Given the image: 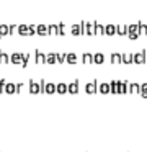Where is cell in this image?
I'll return each instance as SVG.
<instances>
[{
  "label": "cell",
  "instance_id": "obj_1",
  "mask_svg": "<svg viewBox=\"0 0 147 152\" xmlns=\"http://www.w3.org/2000/svg\"><path fill=\"white\" fill-rule=\"evenodd\" d=\"M85 92L88 95H95L98 92V83H97V80H93V82H88L85 85Z\"/></svg>",
  "mask_w": 147,
  "mask_h": 152
},
{
  "label": "cell",
  "instance_id": "obj_2",
  "mask_svg": "<svg viewBox=\"0 0 147 152\" xmlns=\"http://www.w3.org/2000/svg\"><path fill=\"white\" fill-rule=\"evenodd\" d=\"M28 88H29V93H31V95H38V93H41L39 82H34V80H29V85H28Z\"/></svg>",
  "mask_w": 147,
  "mask_h": 152
},
{
  "label": "cell",
  "instance_id": "obj_3",
  "mask_svg": "<svg viewBox=\"0 0 147 152\" xmlns=\"http://www.w3.org/2000/svg\"><path fill=\"white\" fill-rule=\"evenodd\" d=\"M10 62L12 64H23V54H20V53H15V54H12L10 56Z\"/></svg>",
  "mask_w": 147,
  "mask_h": 152
},
{
  "label": "cell",
  "instance_id": "obj_4",
  "mask_svg": "<svg viewBox=\"0 0 147 152\" xmlns=\"http://www.w3.org/2000/svg\"><path fill=\"white\" fill-rule=\"evenodd\" d=\"M132 57H134L136 64H144V62H146V51H141V53H137V54H132Z\"/></svg>",
  "mask_w": 147,
  "mask_h": 152
},
{
  "label": "cell",
  "instance_id": "obj_5",
  "mask_svg": "<svg viewBox=\"0 0 147 152\" xmlns=\"http://www.w3.org/2000/svg\"><path fill=\"white\" fill-rule=\"evenodd\" d=\"M56 92H57L59 95H64V93H67V92H69V85H65L64 82L57 83V85H56Z\"/></svg>",
  "mask_w": 147,
  "mask_h": 152
},
{
  "label": "cell",
  "instance_id": "obj_6",
  "mask_svg": "<svg viewBox=\"0 0 147 152\" xmlns=\"http://www.w3.org/2000/svg\"><path fill=\"white\" fill-rule=\"evenodd\" d=\"M34 56H36V59H34V61H36L38 64H44V62H46V54H43L39 49L34 51Z\"/></svg>",
  "mask_w": 147,
  "mask_h": 152
},
{
  "label": "cell",
  "instance_id": "obj_7",
  "mask_svg": "<svg viewBox=\"0 0 147 152\" xmlns=\"http://www.w3.org/2000/svg\"><path fill=\"white\" fill-rule=\"evenodd\" d=\"M5 93H8V95H13V93H16V85L13 82H7V87H5Z\"/></svg>",
  "mask_w": 147,
  "mask_h": 152
},
{
  "label": "cell",
  "instance_id": "obj_8",
  "mask_svg": "<svg viewBox=\"0 0 147 152\" xmlns=\"http://www.w3.org/2000/svg\"><path fill=\"white\" fill-rule=\"evenodd\" d=\"M69 93L72 95L78 93V80H74L72 83H69Z\"/></svg>",
  "mask_w": 147,
  "mask_h": 152
},
{
  "label": "cell",
  "instance_id": "obj_9",
  "mask_svg": "<svg viewBox=\"0 0 147 152\" xmlns=\"http://www.w3.org/2000/svg\"><path fill=\"white\" fill-rule=\"evenodd\" d=\"M44 93H48V95L56 93V85H54L52 82H48L46 83V88H44Z\"/></svg>",
  "mask_w": 147,
  "mask_h": 152
},
{
  "label": "cell",
  "instance_id": "obj_10",
  "mask_svg": "<svg viewBox=\"0 0 147 152\" xmlns=\"http://www.w3.org/2000/svg\"><path fill=\"white\" fill-rule=\"evenodd\" d=\"M129 93H141V85L137 82L129 83Z\"/></svg>",
  "mask_w": 147,
  "mask_h": 152
},
{
  "label": "cell",
  "instance_id": "obj_11",
  "mask_svg": "<svg viewBox=\"0 0 147 152\" xmlns=\"http://www.w3.org/2000/svg\"><path fill=\"white\" fill-rule=\"evenodd\" d=\"M36 33L39 34V36H44V34L49 33V28H48V26H44V25H39L36 28Z\"/></svg>",
  "mask_w": 147,
  "mask_h": 152
},
{
  "label": "cell",
  "instance_id": "obj_12",
  "mask_svg": "<svg viewBox=\"0 0 147 152\" xmlns=\"http://www.w3.org/2000/svg\"><path fill=\"white\" fill-rule=\"evenodd\" d=\"M46 62H48V64H56L57 62V54H54V53L48 54V56H46Z\"/></svg>",
  "mask_w": 147,
  "mask_h": 152
},
{
  "label": "cell",
  "instance_id": "obj_13",
  "mask_svg": "<svg viewBox=\"0 0 147 152\" xmlns=\"http://www.w3.org/2000/svg\"><path fill=\"white\" fill-rule=\"evenodd\" d=\"M7 34H10V26H7V25H0V38L7 36Z\"/></svg>",
  "mask_w": 147,
  "mask_h": 152
},
{
  "label": "cell",
  "instance_id": "obj_14",
  "mask_svg": "<svg viewBox=\"0 0 147 152\" xmlns=\"http://www.w3.org/2000/svg\"><path fill=\"white\" fill-rule=\"evenodd\" d=\"M100 92H102V93L103 95H108V93H110V83H106V82H103L102 83V85H100Z\"/></svg>",
  "mask_w": 147,
  "mask_h": 152
},
{
  "label": "cell",
  "instance_id": "obj_15",
  "mask_svg": "<svg viewBox=\"0 0 147 152\" xmlns=\"http://www.w3.org/2000/svg\"><path fill=\"white\" fill-rule=\"evenodd\" d=\"M65 62H69V64H75V62H77V56H75L74 53L67 54V56H65Z\"/></svg>",
  "mask_w": 147,
  "mask_h": 152
},
{
  "label": "cell",
  "instance_id": "obj_16",
  "mask_svg": "<svg viewBox=\"0 0 147 152\" xmlns=\"http://www.w3.org/2000/svg\"><path fill=\"white\" fill-rule=\"evenodd\" d=\"M10 57H8V54L4 53V51H0V64H8Z\"/></svg>",
  "mask_w": 147,
  "mask_h": 152
},
{
  "label": "cell",
  "instance_id": "obj_17",
  "mask_svg": "<svg viewBox=\"0 0 147 152\" xmlns=\"http://www.w3.org/2000/svg\"><path fill=\"white\" fill-rule=\"evenodd\" d=\"M111 61H113L114 64H121V62H123V56H121V54H118V53H114L113 56H111Z\"/></svg>",
  "mask_w": 147,
  "mask_h": 152
},
{
  "label": "cell",
  "instance_id": "obj_18",
  "mask_svg": "<svg viewBox=\"0 0 147 152\" xmlns=\"http://www.w3.org/2000/svg\"><path fill=\"white\" fill-rule=\"evenodd\" d=\"M103 61H105V57H103V54L97 53V54L93 56V62H95V64H103Z\"/></svg>",
  "mask_w": 147,
  "mask_h": 152
},
{
  "label": "cell",
  "instance_id": "obj_19",
  "mask_svg": "<svg viewBox=\"0 0 147 152\" xmlns=\"http://www.w3.org/2000/svg\"><path fill=\"white\" fill-rule=\"evenodd\" d=\"M82 61H83V64H90V62H93V56L88 53L83 54V57H82Z\"/></svg>",
  "mask_w": 147,
  "mask_h": 152
},
{
  "label": "cell",
  "instance_id": "obj_20",
  "mask_svg": "<svg viewBox=\"0 0 147 152\" xmlns=\"http://www.w3.org/2000/svg\"><path fill=\"white\" fill-rule=\"evenodd\" d=\"M123 62H124V64H131V62H134L132 54H124V56H123Z\"/></svg>",
  "mask_w": 147,
  "mask_h": 152
},
{
  "label": "cell",
  "instance_id": "obj_21",
  "mask_svg": "<svg viewBox=\"0 0 147 152\" xmlns=\"http://www.w3.org/2000/svg\"><path fill=\"white\" fill-rule=\"evenodd\" d=\"M18 33H20L21 36H26V34H28V26H26V25H20V26H18Z\"/></svg>",
  "mask_w": 147,
  "mask_h": 152
},
{
  "label": "cell",
  "instance_id": "obj_22",
  "mask_svg": "<svg viewBox=\"0 0 147 152\" xmlns=\"http://www.w3.org/2000/svg\"><path fill=\"white\" fill-rule=\"evenodd\" d=\"M114 31H116V29H114L113 25H108V26L105 28V33H106V34H114Z\"/></svg>",
  "mask_w": 147,
  "mask_h": 152
},
{
  "label": "cell",
  "instance_id": "obj_23",
  "mask_svg": "<svg viewBox=\"0 0 147 152\" xmlns=\"http://www.w3.org/2000/svg\"><path fill=\"white\" fill-rule=\"evenodd\" d=\"M49 33H51V34H59V29H57V26L56 25H51V26H49Z\"/></svg>",
  "mask_w": 147,
  "mask_h": 152
},
{
  "label": "cell",
  "instance_id": "obj_24",
  "mask_svg": "<svg viewBox=\"0 0 147 152\" xmlns=\"http://www.w3.org/2000/svg\"><path fill=\"white\" fill-rule=\"evenodd\" d=\"M5 87H7V80L2 78V80H0V93H4L5 92Z\"/></svg>",
  "mask_w": 147,
  "mask_h": 152
},
{
  "label": "cell",
  "instance_id": "obj_25",
  "mask_svg": "<svg viewBox=\"0 0 147 152\" xmlns=\"http://www.w3.org/2000/svg\"><path fill=\"white\" fill-rule=\"evenodd\" d=\"M28 61H29V54H23V64H21V67L28 66Z\"/></svg>",
  "mask_w": 147,
  "mask_h": 152
},
{
  "label": "cell",
  "instance_id": "obj_26",
  "mask_svg": "<svg viewBox=\"0 0 147 152\" xmlns=\"http://www.w3.org/2000/svg\"><path fill=\"white\" fill-rule=\"evenodd\" d=\"M116 31H118L119 34H126V31H127V28L124 25H121V26H118V29H116Z\"/></svg>",
  "mask_w": 147,
  "mask_h": 152
},
{
  "label": "cell",
  "instance_id": "obj_27",
  "mask_svg": "<svg viewBox=\"0 0 147 152\" xmlns=\"http://www.w3.org/2000/svg\"><path fill=\"white\" fill-rule=\"evenodd\" d=\"M65 56H67V54H57V62H64L65 61Z\"/></svg>",
  "mask_w": 147,
  "mask_h": 152
},
{
  "label": "cell",
  "instance_id": "obj_28",
  "mask_svg": "<svg viewBox=\"0 0 147 152\" xmlns=\"http://www.w3.org/2000/svg\"><path fill=\"white\" fill-rule=\"evenodd\" d=\"M34 33H36V28H34L33 25H29L28 26V34H34Z\"/></svg>",
  "mask_w": 147,
  "mask_h": 152
},
{
  "label": "cell",
  "instance_id": "obj_29",
  "mask_svg": "<svg viewBox=\"0 0 147 152\" xmlns=\"http://www.w3.org/2000/svg\"><path fill=\"white\" fill-rule=\"evenodd\" d=\"M23 87H24V85H23L21 82H20V83H16V93H21V90H23Z\"/></svg>",
  "mask_w": 147,
  "mask_h": 152
},
{
  "label": "cell",
  "instance_id": "obj_30",
  "mask_svg": "<svg viewBox=\"0 0 147 152\" xmlns=\"http://www.w3.org/2000/svg\"><path fill=\"white\" fill-rule=\"evenodd\" d=\"M139 28H141V31H142L144 34H147V26L142 25V23H139Z\"/></svg>",
  "mask_w": 147,
  "mask_h": 152
},
{
  "label": "cell",
  "instance_id": "obj_31",
  "mask_svg": "<svg viewBox=\"0 0 147 152\" xmlns=\"http://www.w3.org/2000/svg\"><path fill=\"white\" fill-rule=\"evenodd\" d=\"M16 29H18V28H16L15 25H12V26H10V34H13V33L16 31Z\"/></svg>",
  "mask_w": 147,
  "mask_h": 152
}]
</instances>
